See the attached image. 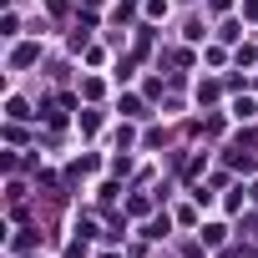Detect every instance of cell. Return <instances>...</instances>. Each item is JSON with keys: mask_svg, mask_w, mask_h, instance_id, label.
Segmentation results:
<instances>
[{"mask_svg": "<svg viewBox=\"0 0 258 258\" xmlns=\"http://www.w3.org/2000/svg\"><path fill=\"white\" fill-rule=\"evenodd\" d=\"M248 16H253V21H258V0H248Z\"/></svg>", "mask_w": 258, "mask_h": 258, "instance_id": "cell-1", "label": "cell"}]
</instances>
